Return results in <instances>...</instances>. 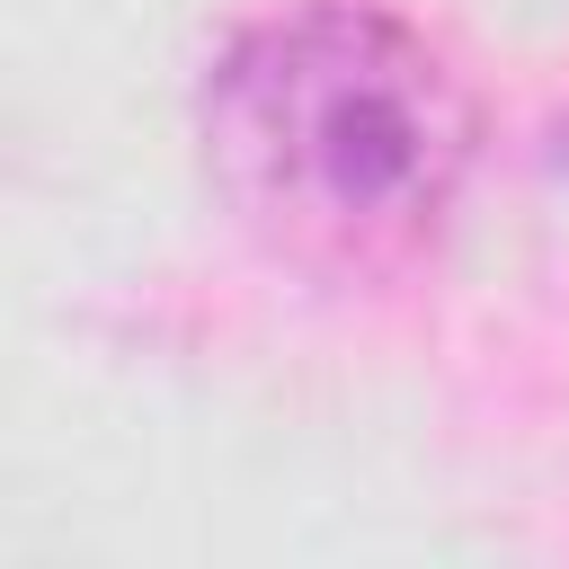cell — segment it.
I'll list each match as a JSON object with an SVG mask.
<instances>
[{
	"label": "cell",
	"mask_w": 569,
	"mask_h": 569,
	"mask_svg": "<svg viewBox=\"0 0 569 569\" xmlns=\"http://www.w3.org/2000/svg\"><path fill=\"white\" fill-rule=\"evenodd\" d=\"M560 169H569V142H560Z\"/></svg>",
	"instance_id": "cell-2"
},
{
	"label": "cell",
	"mask_w": 569,
	"mask_h": 569,
	"mask_svg": "<svg viewBox=\"0 0 569 569\" xmlns=\"http://www.w3.org/2000/svg\"><path fill=\"white\" fill-rule=\"evenodd\" d=\"M204 178L240 231L320 284H400L471 178V89L373 0H284L204 71Z\"/></svg>",
	"instance_id": "cell-1"
}]
</instances>
